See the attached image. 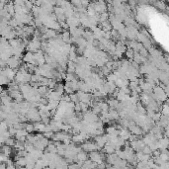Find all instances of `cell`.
<instances>
[{
  "mask_svg": "<svg viewBox=\"0 0 169 169\" xmlns=\"http://www.w3.org/2000/svg\"><path fill=\"white\" fill-rule=\"evenodd\" d=\"M106 169H116L114 166H112V165H108L107 167H106Z\"/></svg>",
  "mask_w": 169,
  "mask_h": 169,
  "instance_id": "3957f363",
  "label": "cell"
},
{
  "mask_svg": "<svg viewBox=\"0 0 169 169\" xmlns=\"http://www.w3.org/2000/svg\"><path fill=\"white\" fill-rule=\"evenodd\" d=\"M90 157L89 160H91L92 162H93L94 164H96V165H98V164H101L104 162V154L102 153V152H100L98 150V151H92L89 153V155H88Z\"/></svg>",
  "mask_w": 169,
  "mask_h": 169,
  "instance_id": "6da1fadb",
  "label": "cell"
},
{
  "mask_svg": "<svg viewBox=\"0 0 169 169\" xmlns=\"http://www.w3.org/2000/svg\"><path fill=\"white\" fill-rule=\"evenodd\" d=\"M125 52H126V55H127V57H128V59H133L134 55H135V52H134L132 48H127Z\"/></svg>",
  "mask_w": 169,
  "mask_h": 169,
  "instance_id": "7a4b0ae2",
  "label": "cell"
}]
</instances>
